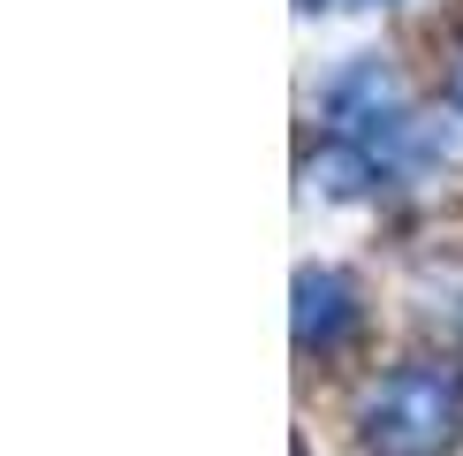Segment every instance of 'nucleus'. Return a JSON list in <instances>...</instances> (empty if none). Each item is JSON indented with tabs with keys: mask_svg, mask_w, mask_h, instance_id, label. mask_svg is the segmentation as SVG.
Masks as SVG:
<instances>
[{
	"mask_svg": "<svg viewBox=\"0 0 463 456\" xmlns=\"http://www.w3.org/2000/svg\"><path fill=\"white\" fill-rule=\"evenodd\" d=\"M319 114H326V152H319L312 176L326 190H342V198H350V190H380V183L411 176V167H426L440 152V138L402 107L395 76L380 69L373 53L350 62L319 91Z\"/></svg>",
	"mask_w": 463,
	"mask_h": 456,
	"instance_id": "nucleus-1",
	"label": "nucleus"
},
{
	"mask_svg": "<svg viewBox=\"0 0 463 456\" xmlns=\"http://www.w3.org/2000/svg\"><path fill=\"white\" fill-rule=\"evenodd\" d=\"M357 418H364V442L380 456H433L463 426V380L440 366H395L364 395Z\"/></svg>",
	"mask_w": 463,
	"mask_h": 456,
	"instance_id": "nucleus-2",
	"label": "nucleus"
},
{
	"mask_svg": "<svg viewBox=\"0 0 463 456\" xmlns=\"http://www.w3.org/2000/svg\"><path fill=\"white\" fill-rule=\"evenodd\" d=\"M288 335L297 350H342L357 328H364V297L342 266H297V290H288Z\"/></svg>",
	"mask_w": 463,
	"mask_h": 456,
	"instance_id": "nucleus-3",
	"label": "nucleus"
},
{
	"mask_svg": "<svg viewBox=\"0 0 463 456\" xmlns=\"http://www.w3.org/2000/svg\"><path fill=\"white\" fill-rule=\"evenodd\" d=\"M449 107L463 114V53H456V69H449Z\"/></svg>",
	"mask_w": 463,
	"mask_h": 456,
	"instance_id": "nucleus-4",
	"label": "nucleus"
}]
</instances>
